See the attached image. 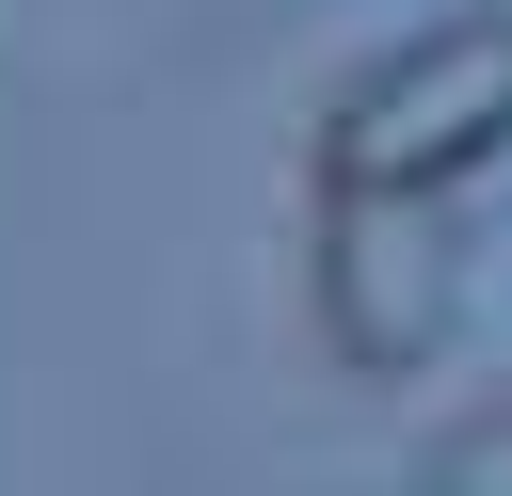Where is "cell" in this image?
Masks as SVG:
<instances>
[{
    "label": "cell",
    "mask_w": 512,
    "mask_h": 496,
    "mask_svg": "<svg viewBox=\"0 0 512 496\" xmlns=\"http://www.w3.org/2000/svg\"><path fill=\"white\" fill-rule=\"evenodd\" d=\"M496 144H512V16H496V0L400 32V48L320 112V176H352V192H448V176H480Z\"/></svg>",
    "instance_id": "1"
},
{
    "label": "cell",
    "mask_w": 512,
    "mask_h": 496,
    "mask_svg": "<svg viewBox=\"0 0 512 496\" xmlns=\"http://www.w3.org/2000/svg\"><path fill=\"white\" fill-rule=\"evenodd\" d=\"M304 288H320V352L352 384H400L448 352V304H464V240L432 192H352L320 176V240H304Z\"/></svg>",
    "instance_id": "2"
},
{
    "label": "cell",
    "mask_w": 512,
    "mask_h": 496,
    "mask_svg": "<svg viewBox=\"0 0 512 496\" xmlns=\"http://www.w3.org/2000/svg\"><path fill=\"white\" fill-rule=\"evenodd\" d=\"M432 480H448V496H512V400H496V416H464V432L432 448Z\"/></svg>",
    "instance_id": "3"
}]
</instances>
